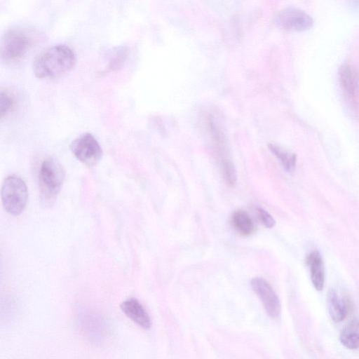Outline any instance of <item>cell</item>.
Listing matches in <instances>:
<instances>
[{
  "instance_id": "cell-15",
  "label": "cell",
  "mask_w": 359,
  "mask_h": 359,
  "mask_svg": "<svg viewBox=\"0 0 359 359\" xmlns=\"http://www.w3.org/2000/svg\"><path fill=\"white\" fill-rule=\"evenodd\" d=\"M269 149L278 159L283 168L287 172H292L294 171L297 162L296 154L274 144H269Z\"/></svg>"
},
{
  "instance_id": "cell-11",
  "label": "cell",
  "mask_w": 359,
  "mask_h": 359,
  "mask_svg": "<svg viewBox=\"0 0 359 359\" xmlns=\"http://www.w3.org/2000/svg\"><path fill=\"white\" fill-rule=\"evenodd\" d=\"M306 263L310 269L311 279L317 290L323 288L325 283V270L323 258L318 250H313L306 257Z\"/></svg>"
},
{
  "instance_id": "cell-17",
  "label": "cell",
  "mask_w": 359,
  "mask_h": 359,
  "mask_svg": "<svg viewBox=\"0 0 359 359\" xmlns=\"http://www.w3.org/2000/svg\"><path fill=\"white\" fill-rule=\"evenodd\" d=\"M14 104L13 97L7 90H1L0 96V114L3 118L11 109Z\"/></svg>"
},
{
  "instance_id": "cell-6",
  "label": "cell",
  "mask_w": 359,
  "mask_h": 359,
  "mask_svg": "<svg viewBox=\"0 0 359 359\" xmlns=\"http://www.w3.org/2000/svg\"><path fill=\"white\" fill-rule=\"evenodd\" d=\"M30 39L27 34L13 29L7 31L1 43V57L6 62H13L21 59L27 53Z\"/></svg>"
},
{
  "instance_id": "cell-4",
  "label": "cell",
  "mask_w": 359,
  "mask_h": 359,
  "mask_svg": "<svg viewBox=\"0 0 359 359\" xmlns=\"http://www.w3.org/2000/svg\"><path fill=\"white\" fill-rule=\"evenodd\" d=\"M1 202L4 208L12 215H18L24 210L28 198L25 181L16 175L7 176L1 187Z\"/></svg>"
},
{
  "instance_id": "cell-7",
  "label": "cell",
  "mask_w": 359,
  "mask_h": 359,
  "mask_svg": "<svg viewBox=\"0 0 359 359\" xmlns=\"http://www.w3.org/2000/svg\"><path fill=\"white\" fill-rule=\"evenodd\" d=\"M70 149L76 158L88 166L95 165L102 156L99 142L89 133H83L75 138L71 143Z\"/></svg>"
},
{
  "instance_id": "cell-12",
  "label": "cell",
  "mask_w": 359,
  "mask_h": 359,
  "mask_svg": "<svg viewBox=\"0 0 359 359\" xmlns=\"http://www.w3.org/2000/svg\"><path fill=\"white\" fill-rule=\"evenodd\" d=\"M339 78L344 90L350 97H353L358 88V76L355 69L345 62L339 68Z\"/></svg>"
},
{
  "instance_id": "cell-13",
  "label": "cell",
  "mask_w": 359,
  "mask_h": 359,
  "mask_svg": "<svg viewBox=\"0 0 359 359\" xmlns=\"http://www.w3.org/2000/svg\"><path fill=\"white\" fill-rule=\"evenodd\" d=\"M327 301L329 313L332 320L336 323L343 320L346 315V304L334 289L329 290Z\"/></svg>"
},
{
  "instance_id": "cell-18",
  "label": "cell",
  "mask_w": 359,
  "mask_h": 359,
  "mask_svg": "<svg viewBox=\"0 0 359 359\" xmlns=\"http://www.w3.org/2000/svg\"><path fill=\"white\" fill-rule=\"evenodd\" d=\"M257 212L260 221L266 228H272L275 226L274 218L266 210L262 208H257Z\"/></svg>"
},
{
  "instance_id": "cell-1",
  "label": "cell",
  "mask_w": 359,
  "mask_h": 359,
  "mask_svg": "<svg viewBox=\"0 0 359 359\" xmlns=\"http://www.w3.org/2000/svg\"><path fill=\"white\" fill-rule=\"evenodd\" d=\"M76 62L73 50L57 44L41 50L33 60V72L39 78H53L70 70Z\"/></svg>"
},
{
  "instance_id": "cell-16",
  "label": "cell",
  "mask_w": 359,
  "mask_h": 359,
  "mask_svg": "<svg viewBox=\"0 0 359 359\" xmlns=\"http://www.w3.org/2000/svg\"><path fill=\"white\" fill-rule=\"evenodd\" d=\"M340 341L349 349L359 348V323L354 321L347 325L341 332Z\"/></svg>"
},
{
  "instance_id": "cell-2",
  "label": "cell",
  "mask_w": 359,
  "mask_h": 359,
  "mask_svg": "<svg viewBox=\"0 0 359 359\" xmlns=\"http://www.w3.org/2000/svg\"><path fill=\"white\" fill-rule=\"evenodd\" d=\"M65 177L61 163L54 157L45 158L39 170L40 197L45 205H50L56 199Z\"/></svg>"
},
{
  "instance_id": "cell-9",
  "label": "cell",
  "mask_w": 359,
  "mask_h": 359,
  "mask_svg": "<svg viewBox=\"0 0 359 359\" xmlns=\"http://www.w3.org/2000/svg\"><path fill=\"white\" fill-rule=\"evenodd\" d=\"M276 22L283 29L302 31L309 29L313 25V20L304 10L289 6L278 11Z\"/></svg>"
},
{
  "instance_id": "cell-14",
  "label": "cell",
  "mask_w": 359,
  "mask_h": 359,
  "mask_svg": "<svg viewBox=\"0 0 359 359\" xmlns=\"http://www.w3.org/2000/svg\"><path fill=\"white\" fill-rule=\"evenodd\" d=\"M231 223L236 231L244 236L251 235L255 229L250 215L242 210H238L233 213Z\"/></svg>"
},
{
  "instance_id": "cell-8",
  "label": "cell",
  "mask_w": 359,
  "mask_h": 359,
  "mask_svg": "<svg viewBox=\"0 0 359 359\" xmlns=\"http://www.w3.org/2000/svg\"><path fill=\"white\" fill-rule=\"evenodd\" d=\"M250 286L261 300L267 314L273 318H278L281 311L280 302L268 281L262 277H255L250 280Z\"/></svg>"
},
{
  "instance_id": "cell-5",
  "label": "cell",
  "mask_w": 359,
  "mask_h": 359,
  "mask_svg": "<svg viewBox=\"0 0 359 359\" xmlns=\"http://www.w3.org/2000/svg\"><path fill=\"white\" fill-rule=\"evenodd\" d=\"M77 322L81 332L91 343L100 345L108 337V325L102 316L96 311H79Z\"/></svg>"
},
{
  "instance_id": "cell-3",
  "label": "cell",
  "mask_w": 359,
  "mask_h": 359,
  "mask_svg": "<svg viewBox=\"0 0 359 359\" xmlns=\"http://www.w3.org/2000/svg\"><path fill=\"white\" fill-rule=\"evenodd\" d=\"M207 123L223 178L229 186L233 187L237 181V173L229 155L225 135L212 115H208Z\"/></svg>"
},
{
  "instance_id": "cell-10",
  "label": "cell",
  "mask_w": 359,
  "mask_h": 359,
  "mask_svg": "<svg viewBox=\"0 0 359 359\" xmlns=\"http://www.w3.org/2000/svg\"><path fill=\"white\" fill-rule=\"evenodd\" d=\"M121 309L125 315L132 321L144 330L151 327V318L141 303L135 298L123 301Z\"/></svg>"
}]
</instances>
